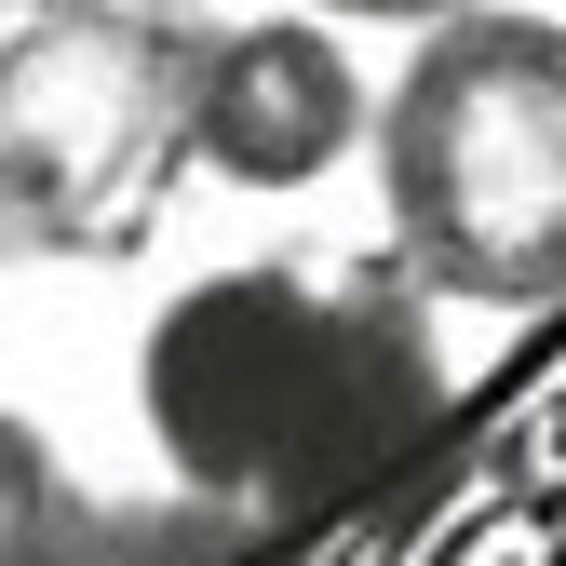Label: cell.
<instances>
[{
	"label": "cell",
	"mask_w": 566,
	"mask_h": 566,
	"mask_svg": "<svg viewBox=\"0 0 566 566\" xmlns=\"http://www.w3.org/2000/svg\"><path fill=\"white\" fill-rule=\"evenodd\" d=\"M149 446L176 500H217L256 553H297L459 432V378L432 350V297L391 256H243L202 270L135 350Z\"/></svg>",
	"instance_id": "obj_1"
},
{
	"label": "cell",
	"mask_w": 566,
	"mask_h": 566,
	"mask_svg": "<svg viewBox=\"0 0 566 566\" xmlns=\"http://www.w3.org/2000/svg\"><path fill=\"white\" fill-rule=\"evenodd\" d=\"M391 270L446 311H566V28H418L365 122Z\"/></svg>",
	"instance_id": "obj_2"
},
{
	"label": "cell",
	"mask_w": 566,
	"mask_h": 566,
	"mask_svg": "<svg viewBox=\"0 0 566 566\" xmlns=\"http://www.w3.org/2000/svg\"><path fill=\"white\" fill-rule=\"evenodd\" d=\"M189 176V14L28 0L0 28V256L108 270L149 256Z\"/></svg>",
	"instance_id": "obj_3"
},
{
	"label": "cell",
	"mask_w": 566,
	"mask_h": 566,
	"mask_svg": "<svg viewBox=\"0 0 566 566\" xmlns=\"http://www.w3.org/2000/svg\"><path fill=\"white\" fill-rule=\"evenodd\" d=\"M378 122V82L324 14L189 28V163L230 189H324Z\"/></svg>",
	"instance_id": "obj_4"
},
{
	"label": "cell",
	"mask_w": 566,
	"mask_h": 566,
	"mask_svg": "<svg viewBox=\"0 0 566 566\" xmlns=\"http://www.w3.org/2000/svg\"><path fill=\"white\" fill-rule=\"evenodd\" d=\"M0 566H270L217 500H95L41 446V418L0 405Z\"/></svg>",
	"instance_id": "obj_5"
},
{
	"label": "cell",
	"mask_w": 566,
	"mask_h": 566,
	"mask_svg": "<svg viewBox=\"0 0 566 566\" xmlns=\"http://www.w3.org/2000/svg\"><path fill=\"white\" fill-rule=\"evenodd\" d=\"M297 14H350V28H459V14H500V0H297Z\"/></svg>",
	"instance_id": "obj_6"
}]
</instances>
